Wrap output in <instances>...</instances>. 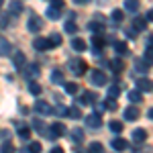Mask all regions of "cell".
<instances>
[{
    "label": "cell",
    "mask_w": 153,
    "mask_h": 153,
    "mask_svg": "<svg viewBox=\"0 0 153 153\" xmlns=\"http://www.w3.org/2000/svg\"><path fill=\"white\" fill-rule=\"evenodd\" d=\"M29 92H31L33 96H39V94H41V86H39L37 82H31V84H29Z\"/></svg>",
    "instance_id": "36"
},
{
    "label": "cell",
    "mask_w": 153,
    "mask_h": 153,
    "mask_svg": "<svg viewBox=\"0 0 153 153\" xmlns=\"http://www.w3.org/2000/svg\"><path fill=\"white\" fill-rule=\"evenodd\" d=\"M10 51H12L10 41H8V39H4V37H0V55H2V57H8V55H10Z\"/></svg>",
    "instance_id": "10"
},
{
    "label": "cell",
    "mask_w": 153,
    "mask_h": 153,
    "mask_svg": "<svg viewBox=\"0 0 153 153\" xmlns=\"http://www.w3.org/2000/svg\"><path fill=\"white\" fill-rule=\"evenodd\" d=\"M129 100H131V102H141L143 94L139 92V90H133V92H129Z\"/></svg>",
    "instance_id": "32"
},
{
    "label": "cell",
    "mask_w": 153,
    "mask_h": 153,
    "mask_svg": "<svg viewBox=\"0 0 153 153\" xmlns=\"http://www.w3.org/2000/svg\"><path fill=\"white\" fill-rule=\"evenodd\" d=\"M78 88H80V86H78V84H74V82H70V84H65V94H78Z\"/></svg>",
    "instance_id": "34"
},
{
    "label": "cell",
    "mask_w": 153,
    "mask_h": 153,
    "mask_svg": "<svg viewBox=\"0 0 153 153\" xmlns=\"http://www.w3.org/2000/svg\"><path fill=\"white\" fill-rule=\"evenodd\" d=\"M145 21H153V8L147 12V16H145Z\"/></svg>",
    "instance_id": "50"
},
{
    "label": "cell",
    "mask_w": 153,
    "mask_h": 153,
    "mask_svg": "<svg viewBox=\"0 0 153 153\" xmlns=\"http://www.w3.org/2000/svg\"><path fill=\"white\" fill-rule=\"evenodd\" d=\"M0 135H2V139H4V141H10V131H2Z\"/></svg>",
    "instance_id": "47"
},
{
    "label": "cell",
    "mask_w": 153,
    "mask_h": 153,
    "mask_svg": "<svg viewBox=\"0 0 153 153\" xmlns=\"http://www.w3.org/2000/svg\"><path fill=\"white\" fill-rule=\"evenodd\" d=\"M33 129H37V131H45V127H43V123H41V120H33Z\"/></svg>",
    "instance_id": "44"
},
{
    "label": "cell",
    "mask_w": 153,
    "mask_h": 153,
    "mask_svg": "<svg viewBox=\"0 0 153 153\" xmlns=\"http://www.w3.org/2000/svg\"><path fill=\"white\" fill-rule=\"evenodd\" d=\"M55 112H57L59 117H63V114H68V108H65V106H57V108H55Z\"/></svg>",
    "instance_id": "45"
},
{
    "label": "cell",
    "mask_w": 153,
    "mask_h": 153,
    "mask_svg": "<svg viewBox=\"0 0 153 153\" xmlns=\"http://www.w3.org/2000/svg\"><path fill=\"white\" fill-rule=\"evenodd\" d=\"M29 31L31 33H39L41 29H43V21H41V16H37V14H31L29 16Z\"/></svg>",
    "instance_id": "5"
},
{
    "label": "cell",
    "mask_w": 153,
    "mask_h": 153,
    "mask_svg": "<svg viewBox=\"0 0 153 153\" xmlns=\"http://www.w3.org/2000/svg\"><path fill=\"white\" fill-rule=\"evenodd\" d=\"M133 29H135V31H145V29H147V21H145V19H135V21H133Z\"/></svg>",
    "instance_id": "23"
},
{
    "label": "cell",
    "mask_w": 153,
    "mask_h": 153,
    "mask_svg": "<svg viewBox=\"0 0 153 153\" xmlns=\"http://www.w3.org/2000/svg\"><path fill=\"white\" fill-rule=\"evenodd\" d=\"M71 47H74V51H84L86 49V41L84 39H71Z\"/></svg>",
    "instance_id": "22"
},
{
    "label": "cell",
    "mask_w": 153,
    "mask_h": 153,
    "mask_svg": "<svg viewBox=\"0 0 153 153\" xmlns=\"http://www.w3.org/2000/svg\"><path fill=\"white\" fill-rule=\"evenodd\" d=\"M120 92H123V90H120V86L114 84V86H110V88H108V98H112V100H114V98L120 96Z\"/></svg>",
    "instance_id": "28"
},
{
    "label": "cell",
    "mask_w": 153,
    "mask_h": 153,
    "mask_svg": "<svg viewBox=\"0 0 153 153\" xmlns=\"http://www.w3.org/2000/svg\"><path fill=\"white\" fill-rule=\"evenodd\" d=\"M70 137H71L76 143H80V141L84 139V131H82V129H74V131L70 133Z\"/></svg>",
    "instance_id": "29"
},
{
    "label": "cell",
    "mask_w": 153,
    "mask_h": 153,
    "mask_svg": "<svg viewBox=\"0 0 153 153\" xmlns=\"http://www.w3.org/2000/svg\"><path fill=\"white\" fill-rule=\"evenodd\" d=\"M65 135V125L63 123H53L51 129L47 131V139H59Z\"/></svg>",
    "instance_id": "2"
},
{
    "label": "cell",
    "mask_w": 153,
    "mask_h": 153,
    "mask_svg": "<svg viewBox=\"0 0 153 153\" xmlns=\"http://www.w3.org/2000/svg\"><path fill=\"white\" fill-rule=\"evenodd\" d=\"M39 65L37 63H31V65H27V70H25V76L29 78V80H35V78H39Z\"/></svg>",
    "instance_id": "12"
},
{
    "label": "cell",
    "mask_w": 153,
    "mask_h": 153,
    "mask_svg": "<svg viewBox=\"0 0 153 153\" xmlns=\"http://www.w3.org/2000/svg\"><path fill=\"white\" fill-rule=\"evenodd\" d=\"M68 68H70V71L74 74V76H84L86 71H88V65H86V61L80 57H71L70 61H68Z\"/></svg>",
    "instance_id": "1"
},
{
    "label": "cell",
    "mask_w": 153,
    "mask_h": 153,
    "mask_svg": "<svg viewBox=\"0 0 153 153\" xmlns=\"http://www.w3.org/2000/svg\"><path fill=\"white\" fill-rule=\"evenodd\" d=\"M33 47H35L37 51H47V49H51V45H49V41L45 37H37L35 41H33Z\"/></svg>",
    "instance_id": "8"
},
{
    "label": "cell",
    "mask_w": 153,
    "mask_h": 153,
    "mask_svg": "<svg viewBox=\"0 0 153 153\" xmlns=\"http://www.w3.org/2000/svg\"><path fill=\"white\" fill-rule=\"evenodd\" d=\"M90 80H92L94 86H104V84L108 82V76L100 70H94V71H90Z\"/></svg>",
    "instance_id": "3"
},
{
    "label": "cell",
    "mask_w": 153,
    "mask_h": 153,
    "mask_svg": "<svg viewBox=\"0 0 153 153\" xmlns=\"http://www.w3.org/2000/svg\"><path fill=\"white\" fill-rule=\"evenodd\" d=\"M74 2H76V4H88L90 0H74Z\"/></svg>",
    "instance_id": "53"
},
{
    "label": "cell",
    "mask_w": 153,
    "mask_h": 153,
    "mask_svg": "<svg viewBox=\"0 0 153 153\" xmlns=\"http://www.w3.org/2000/svg\"><path fill=\"white\" fill-rule=\"evenodd\" d=\"M8 10H10V14L16 16V14H21V12H23V4H21L19 0H12L10 4H8Z\"/></svg>",
    "instance_id": "16"
},
{
    "label": "cell",
    "mask_w": 153,
    "mask_h": 153,
    "mask_svg": "<svg viewBox=\"0 0 153 153\" xmlns=\"http://www.w3.org/2000/svg\"><path fill=\"white\" fill-rule=\"evenodd\" d=\"M0 153H14V145L10 141H4L2 147H0Z\"/></svg>",
    "instance_id": "33"
},
{
    "label": "cell",
    "mask_w": 153,
    "mask_h": 153,
    "mask_svg": "<svg viewBox=\"0 0 153 153\" xmlns=\"http://www.w3.org/2000/svg\"><path fill=\"white\" fill-rule=\"evenodd\" d=\"M35 112H37V114L47 117V114L53 112V106L49 104V102H45V100H37V102H35Z\"/></svg>",
    "instance_id": "4"
},
{
    "label": "cell",
    "mask_w": 153,
    "mask_h": 153,
    "mask_svg": "<svg viewBox=\"0 0 153 153\" xmlns=\"http://www.w3.org/2000/svg\"><path fill=\"white\" fill-rule=\"evenodd\" d=\"M106 108H104V102H98L96 104V114H100V112H104Z\"/></svg>",
    "instance_id": "46"
},
{
    "label": "cell",
    "mask_w": 153,
    "mask_h": 153,
    "mask_svg": "<svg viewBox=\"0 0 153 153\" xmlns=\"http://www.w3.org/2000/svg\"><path fill=\"white\" fill-rule=\"evenodd\" d=\"M88 29L96 33V35H102V31H104V23H98V21H92V23L88 25Z\"/></svg>",
    "instance_id": "17"
},
{
    "label": "cell",
    "mask_w": 153,
    "mask_h": 153,
    "mask_svg": "<svg viewBox=\"0 0 153 153\" xmlns=\"http://www.w3.org/2000/svg\"><path fill=\"white\" fill-rule=\"evenodd\" d=\"M147 117H149V120H153V106L149 108V112H147Z\"/></svg>",
    "instance_id": "52"
},
{
    "label": "cell",
    "mask_w": 153,
    "mask_h": 153,
    "mask_svg": "<svg viewBox=\"0 0 153 153\" xmlns=\"http://www.w3.org/2000/svg\"><path fill=\"white\" fill-rule=\"evenodd\" d=\"M68 114H70L71 118H82V112H80V108H78V106L70 108V110H68Z\"/></svg>",
    "instance_id": "40"
},
{
    "label": "cell",
    "mask_w": 153,
    "mask_h": 153,
    "mask_svg": "<svg viewBox=\"0 0 153 153\" xmlns=\"http://www.w3.org/2000/svg\"><path fill=\"white\" fill-rule=\"evenodd\" d=\"M76 31H78V25L68 21V23H65V33H76Z\"/></svg>",
    "instance_id": "42"
},
{
    "label": "cell",
    "mask_w": 153,
    "mask_h": 153,
    "mask_svg": "<svg viewBox=\"0 0 153 153\" xmlns=\"http://www.w3.org/2000/svg\"><path fill=\"white\" fill-rule=\"evenodd\" d=\"M139 6H141L139 0H127V2H125V8H127L129 12H137V10H139Z\"/></svg>",
    "instance_id": "21"
},
{
    "label": "cell",
    "mask_w": 153,
    "mask_h": 153,
    "mask_svg": "<svg viewBox=\"0 0 153 153\" xmlns=\"http://www.w3.org/2000/svg\"><path fill=\"white\" fill-rule=\"evenodd\" d=\"M110 68L117 71V74H120V71L125 70V63H123L120 59H114V61H110Z\"/></svg>",
    "instance_id": "30"
},
{
    "label": "cell",
    "mask_w": 153,
    "mask_h": 153,
    "mask_svg": "<svg viewBox=\"0 0 153 153\" xmlns=\"http://www.w3.org/2000/svg\"><path fill=\"white\" fill-rule=\"evenodd\" d=\"M143 61H145L149 68L153 65V47H147V49H145V53H143Z\"/></svg>",
    "instance_id": "20"
},
{
    "label": "cell",
    "mask_w": 153,
    "mask_h": 153,
    "mask_svg": "<svg viewBox=\"0 0 153 153\" xmlns=\"http://www.w3.org/2000/svg\"><path fill=\"white\" fill-rule=\"evenodd\" d=\"M147 70H149V65H147L143 59H135V71H139V74H145Z\"/></svg>",
    "instance_id": "24"
},
{
    "label": "cell",
    "mask_w": 153,
    "mask_h": 153,
    "mask_svg": "<svg viewBox=\"0 0 153 153\" xmlns=\"http://www.w3.org/2000/svg\"><path fill=\"white\" fill-rule=\"evenodd\" d=\"M90 102H96V94L94 92H86V94L78 100V104H90Z\"/></svg>",
    "instance_id": "18"
},
{
    "label": "cell",
    "mask_w": 153,
    "mask_h": 153,
    "mask_svg": "<svg viewBox=\"0 0 153 153\" xmlns=\"http://www.w3.org/2000/svg\"><path fill=\"white\" fill-rule=\"evenodd\" d=\"M49 153H63V149H61V147H53Z\"/></svg>",
    "instance_id": "51"
},
{
    "label": "cell",
    "mask_w": 153,
    "mask_h": 153,
    "mask_svg": "<svg viewBox=\"0 0 153 153\" xmlns=\"http://www.w3.org/2000/svg\"><path fill=\"white\" fill-rule=\"evenodd\" d=\"M0 6H2V0H0Z\"/></svg>",
    "instance_id": "55"
},
{
    "label": "cell",
    "mask_w": 153,
    "mask_h": 153,
    "mask_svg": "<svg viewBox=\"0 0 153 153\" xmlns=\"http://www.w3.org/2000/svg\"><path fill=\"white\" fill-rule=\"evenodd\" d=\"M19 137H21L23 141H29V137H31V131L27 129V127H19Z\"/></svg>",
    "instance_id": "35"
},
{
    "label": "cell",
    "mask_w": 153,
    "mask_h": 153,
    "mask_svg": "<svg viewBox=\"0 0 153 153\" xmlns=\"http://www.w3.org/2000/svg\"><path fill=\"white\" fill-rule=\"evenodd\" d=\"M4 27H8V19H6V16L0 19V29H4Z\"/></svg>",
    "instance_id": "48"
},
{
    "label": "cell",
    "mask_w": 153,
    "mask_h": 153,
    "mask_svg": "<svg viewBox=\"0 0 153 153\" xmlns=\"http://www.w3.org/2000/svg\"><path fill=\"white\" fill-rule=\"evenodd\" d=\"M88 153H104V147H102V143H90V147H88Z\"/></svg>",
    "instance_id": "27"
},
{
    "label": "cell",
    "mask_w": 153,
    "mask_h": 153,
    "mask_svg": "<svg viewBox=\"0 0 153 153\" xmlns=\"http://www.w3.org/2000/svg\"><path fill=\"white\" fill-rule=\"evenodd\" d=\"M104 108L106 110H114V108H117V102H114L112 98H106L104 100Z\"/></svg>",
    "instance_id": "41"
},
{
    "label": "cell",
    "mask_w": 153,
    "mask_h": 153,
    "mask_svg": "<svg viewBox=\"0 0 153 153\" xmlns=\"http://www.w3.org/2000/svg\"><path fill=\"white\" fill-rule=\"evenodd\" d=\"M27 149H29V153H41V149H43V147H41V143H39V141H33L29 147H27Z\"/></svg>",
    "instance_id": "38"
},
{
    "label": "cell",
    "mask_w": 153,
    "mask_h": 153,
    "mask_svg": "<svg viewBox=\"0 0 153 153\" xmlns=\"http://www.w3.org/2000/svg\"><path fill=\"white\" fill-rule=\"evenodd\" d=\"M86 125H88V127H90V129H100V127H102V117H100V114H88V117H86Z\"/></svg>",
    "instance_id": "6"
},
{
    "label": "cell",
    "mask_w": 153,
    "mask_h": 153,
    "mask_svg": "<svg viewBox=\"0 0 153 153\" xmlns=\"http://www.w3.org/2000/svg\"><path fill=\"white\" fill-rule=\"evenodd\" d=\"M59 14H61V10H57V8H53V6L47 8V16L49 19H59Z\"/></svg>",
    "instance_id": "39"
},
{
    "label": "cell",
    "mask_w": 153,
    "mask_h": 153,
    "mask_svg": "<svg viewBox=\"0 0 153 153\" xmlns=\"http://www.w3.org/2000/svg\"><path fill=\"white\" fill-rule=\"evenodd\" d=\"M12 63H14V68H16V70H21L25 63H27V59H25V53H23V51H16V53L12 55Z\"/></svg>",
    "instance_id": "13"
},
{
    "label": "cell",
    "mask_w": 153,
    "mask_h": 153,
    "mask_svg": "<svg viewBox=\"0 0 153 153\" xmlns=\"http://www.w3.org/2000/svg\"><path fill=\"white\" fill-rule=\"evenodd\" d=\"M63 4H65L63 0H51V6H53V8H57V10H61V6H63Z\"/></svg>",
    "instance_id": "43"
},
{
    "label": "cell",
    "mask_w": 153,
    "mask_h": 153,
    "mask_svg": "<svg viewBox=\"0 0 153 153\" xmlns=\"http://www.w3.org/2000/svg\"><path fill=\"white\" fill-rule=\"evenodd\" d=\"M123 16H125V14H123V10H118V8H114V10H112V14H110V19H112L117 25L123 21Z\"/></svg>",
    "instance_id": "37"
},
{
    "label": "cell",
    "mask_w": 153,
    "mask_h": 153,
    "mask_svg": "<svg viewBox=\"0 0 153 153\" xmlns=\"http://www.w3.org/2000/svg\"><path fill=\"white\" fill-rule=\"evenodd\" d=\"M147 41H149V47H153V35L149 37V39H147Z\"/></svg>",
    "instance_id": "54"
},
{
    "label": "cell",
    "mask_w": 153,
    "mask_h": 153,
    "mask_svg": "<svg viewBox=\"0 0 153 153\" xmlns=\"http://www.w3.org/2000/svg\"><path fill=\"white\" fill-rule=\"evenodd\" d=\"M47 41H49L51 47H59V45H61V35H59V33H53L51 37H47Z\"/></svg>",
    "instance_id": "25"
},
{
    "label": "cell",
    "mask_w": 153,
    "mask_h": 153,
    "mask_svg": "<svg viewBox=\"0 0 153 153\" xmlns=\"http://www.w3.org/2000/svg\"><path fill=\"white\" fill-rule=\"evenodd\" d=\"M110 131L120 135V133H123V123H120V120H110Z\"/></svg>",
    "instance_id": "31"
},
{
    "label": "cell",
    "mask_w": 153,
    "mask_h": 153,
    "mask_svg": "<svg viewBox=\"0 0 153 153\" xmlns=\"http://www.w3.org/2000/svg\"><path fill=\"white\" fill-rule=\"evenodd\" d=\"M131 137H133V143L141 145V143H145V141H147V131H145V129H135Z\"/></svg>",
    "instance_id": "7"
},
{
    "label": "cell",
    "mask_w": 153,
    "mask_h": 153,
    "mask_svg": "<svg viewBox=\"0 0 153 153\" xmlns=\"http://www.w3.org/2000/svg\"><path fill=\"white\" fill-rule=\"evenodd\" d=\"M127 37L135 39V37H137V31H135V29H129V31H127Z\"/></svg>",
    "instance_id": "49"
},
{
    "label": "cell",
    "mask_w": 153,
    "mask_h": 153,
    "mask_svg": "<svg viewBox=\"0 0 153 153\" xmlns=\"http://www.w3.org/2000/svg\"><path fill=\"white\" fill-rule=\"evenodd\" d=\"M92 45H94V53L98 55V53H100V49L106 45V39L102 35H94V37H92Z\"/></svg>",
    "instance_id": "11"
},
{
    "label": "cell",
    "mask_w": 153,
    "mask_h": 153,
    "mask_svg": "<svg viewBox=\"0 0 153 153\" xmlns=\"http://www.w3.org/2000/svg\"><path fill=\"white\" fill-rule=\"evenodd\" d=\"M112 149H114V151H125V149H127V141L120 139V137H114V139H112Z\"/></svg>",
    "instance_id": "15"
},
{
    "label": "cell",
    "mask_w": 153,
    "mask_h": 153,
    "mask_svg": "<svg viewBox=\"0 0 153 153\" xmlns=\"http://www.w3.org/2000/svg\"><path fill=\"white\" fill-rule=\"evenodd\" d=\"M114 51H117L118 55H127V53H129V47H127V43L117 41V43H114Z\"/></svg>",
    "instance_id": "19"
},
{
    "label": "cell",
    "mask_w": 153,
    "mask_h": 153,
    "mask_svg": "<svg viewBox=\"0 0 153 153\" xmlns=\"http://www.w3.org/2000/svg\"><path fill=\"white\" fill-rule=\"evenodd\" d=\"M137 88H139V92H151L153 82L147 80V78H139V80H137Z\"/></svg>",
    "instance_id": "9"
},
{
    "label": "cell",
    "mask_w": 153,
    "mask_h": 153,
    "mask_svg": "<svg viewBox=\"0 0 153 153\" xmlns=\"http://www.w3.org/2000/svg\"><path fill=\"white\" fill-rule=\"evenodd\" d=\"M51 82H53V84H63V71L53 70V71H51Z\"/></svg>",
    "instance_id": "26"
},
{
    "label": "cell",
    "mask_w": 153,
    "mask_h": 153,
    "mask_svg": "<svg viewBox=\"0 0 153 153\" xmlns=\"http://www.w3.org/2000/svg\"><path fill=\"white\" fill-rule=\"evenodd\" d=\"M139 114H141V112H139L137 106H129V108L125 110V120H137Z\"/></svg>",
    "instance_id": "14"
}]
</instances>
